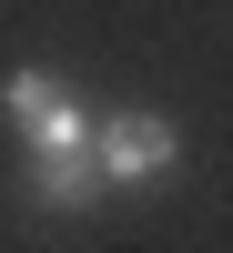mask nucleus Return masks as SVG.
I'll return each mask as SVG.
<instances>
[{
	"mask_svg": "<svg viewBox=\"0 0 233 253\" xmlns=\"http://www.w3.org/2000/svg\"><path fill=\"white\" fill-rule=\"evenodd\" d=\"M173 162H183V132L162 112H112L101 122V172L112 182H162Z\"/></svg>",
	"mask_w": 233,
	"mask_h": 253,
	"instance_id": "obj_1",
	"label": "nucleus"
},
{
	"mask_svg": "<svg viewBox=\"0 0 233 253\" xmlns=\"http://www.w3.org/2000/svg\"><path fill=\"white\" fill-rule=\"evenodd\" d=\"M101 193H112L101 152H20V203H41V213H92Z\"/></svg>",
	"mask_w": 233,
	"mask_h": 253,
	"instance_id": "obj_2",
	"label": "nucleus"
},
{
	"mask_svg": "<svg viewBox=\"0 0 233 253\" xmlns=\"http://www.w3.org/2000/svg\"><path fill=\"white\" fill-rule=\"evenodd\" d=\"M61 91H71V81H61V71H41V61H20V71H0V112H10V132H31V122L51 112Z\"/></svg>",
	"mask_w": 233,
	"mask_h": 253,
	"instance_id": "obj_3",
	"label": "nucleus"
}]
</instances>
